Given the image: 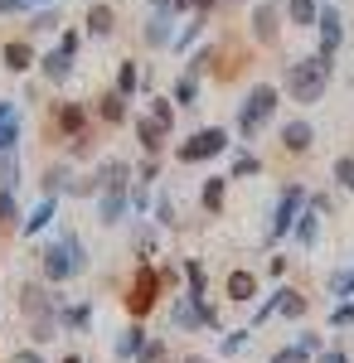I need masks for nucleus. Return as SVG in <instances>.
Listing matches in <instances>:
<instances>
[{
	"label": "nucleus",
	"instance_id": "obj_1",
	"mask_svg": "<svg viewBox=\"0 0 354 363\" xmlns=\"http://www.w3.org/2000/svg\"><path fill=\"white\" fill-rule=\"evenodd\" d=\"M330 87V58L326 54H311V58H296V63H286V97L301 102V107H311V102H321Z\"/></svg>",
	"mask_w": 354,
	"mask_h": 363
},
{
	"label": "nucleus",
	"instance_id": "obj_2",
	"mask_svg": "<svg viewBox=\"0 0 354 363\" xmlns=\"http://www.w3.org/2000/svg\"><path fill=\"white\" fill-rule=\"evenodd\" d=\"M277 102H281V97H277L272 83H257V87H252L243 102H238V121H233V126H238V140H257V136H262V126L272 121Z\"/></svg>",
	"mask_w": 354,
	"mask_h": 363
},
{
	"label": "nucleus",
	"instance_id": "obj_3",
	"mask_svg": "<svg viewBox=\"0 0 354 363\" xmlns=\"http://www.w3.org/2000/svg\"><path fill=\"white\" fill-rule=\"evenodd\" d=\"M156 301H161V272H156V262H136V277L127 286V315L146 320L156 310Z\"/></svg>",
	"mask_w": 354,
	"mask_h": 363
},
{
	"label": "nucleus",
	"instance_id": "obj_4",
	"mask_svg": "<svg viewBox=\"0 0 354 363\" xmlns=\"http://www.w3.org/2000/svg\"><path fill=\"white\" fill-rule=\"evenodd\" d=\"M228 131L223 126H204V131H194V136H185L180 145H175V155H180V165H204V160H214V155H223L228 150Z\"/></svg>",
	"mask_w": 354,
	"mask_h": 363
},
{
	"label": "nucleus",
	"instance_id": "obj_5",
	"mask_svg": "<svg viewBox=\"0 0 354 363\" xmlns=\"http://www.w3.org/2000/svg\"><path fill=\"white\" fill-rule=\"evenodd\" d=\"M301 208H306V184H286L281 199H277V208H272V223H267V242H281L291 233Z\"/></svg>",
	"mask_w": 354,
	"mask_h": 363
},
{
	"label": "nucleus",
	"instance_id": "obj_6",
	"mask_svg": "<svg viewBox=\"0 0 354 363\" xmlns=\"http://www.w3.org/2000/svg\"><path fill=\"white\" fill-rule=\"evenodd\" d=\"M170 320H175V330H218V310L209 306V296H204V301L180 296V301L170 306Z\"/></svg>",
	"mask_w": 354,
	"mask_h": 363
},
{
	"label": "nucleus",
	"instance_id": "obj_7",
	"mask_svg": "<svg viewBox=\"0 0 354 363\" xmlns=\"http://www.w3.org/2000/svg\"><path fill=\"white\" fill-rule=\"evenodd\" d=\"M39 277L49 281V286H63V281L73 277V262H68L63 242H49V247H39Z\"/></svg>",
	"mask_w": 354,
	"mask_h": 363
},
{
	"label": "nucleus",
	"instance_id": "obj_8",
	"mask_svg": "<svg viewBox=\"0 0 354 363\" xmlns=\"http://www.w3.org/2000/svg\"><path fill=\"white\" fill-rule=\"evenodd\" d=\"M316 29H321V54L335 58V54H340V44H345V25H340V10H335V5H321V15H316Z\"/></svg>",
	"mask_w": 354,
	"mask_h": 363
},
{
	"label": "nucleus",
	"instance_id": "obj_9",
	"mask_svg": "<svg viewBox=\"0 0 354 363\" xmlns=\"http://www.w3.org/2000/svg\"><path fill=\"white\" fill-rule=\"evenodd\" d=\"M92 179H97V189H132V165L122 155H107V160H97Z\"/></svg>",
	"mask_w": 354,
	"mask_h": 363
},
{
	"label": "nucleus",
	"instance_id": "obj_10",
	"mask_svg": "<svg viewBox=\"0 0 354 363\" xmlns=\"http://www.w3.org/2000/svg\"><path fill=\"white\" fill-rule=\"evenodd\" d=\"M311 145H316V126H311L306 116H291V121L281 126V150H286V155H306Z\"/></svg>",
	"mask_w": 354,
	"mask_h": 363
},
{
	"label": "nucleus",
	"instance_id": "obj_11",
	"mask_svg": "<svg viewBox=\"0 0 354 363\" xmlns=\"http://www.w3.org/2000/svg\"><path fill=\"white\" fill-rule=\"evenodd\" d=\"M127 213H132L127 189H102V194H97V223H102V228H117Z\"/></svg>",
	"mask_w": 354,
	"mask_h": 363
},
{
	"label": "nucleus",
	"instance_id": "obj_12",
	"mask_svg": "<svg viewBox=\"0 0 354 363\" xmlns=\"http://www.w3.org/2000/svg\"><path fill=\"white\" fill-rule=\"evenodd\" d=\"M54 126H58L63 140L82 136V131H87V107H78V102H58L54 107Z\"/></svg>",
	"mask_w": 354,
	"mask_h": 363
},
{
	"label": "nucleus",
	"instance_id": "obj_13",
	"mask_svg": "<svg viewBox=\"0 0 354 363\" xmlns=\"http://www.w3.org/2000/svg\"><path fill=\"white\" fill-rule=\"evenodd\" d=\"M0 63H5L10 73H29V68L39 63V54H34L29 39H10V44H0Z\"/></svg>",
	"mask_w": 354,
	"mask_h": 363
},
{
	"label": "nucleus",
	"instance_id": "obj_14",
	"mask_svg": "<svg viewBox=\"0 0 354 363\" xmlns=\"http://www.w3.org/2000/svg\"><path fill=\"white\" fill-rule=\"evenodd\" d=\"M39 73H44V78H49V83H68V78H73V54H68V49H49V54H39Z\"/></svg>",
	"mask_w": 354,
	"mask_h": 363
},
{
	"label": "nucleus",
	"instance_id": "obj_15",
	"mask_svg": "<svg viewBox=\"0 0 354 363\" xmlns=\"http://www.w3.org/2000/svg\"><path fill=\"white\" fill-rule=\"evenodd\" d=\"M132 257H136V262H156V257H161V228L156 223L132 228Z\"/></svg>",
	"mask_w": 354,
	"mask_h": 363
},
{
	"label": "nucleus",
	"instance_id": "obj_16",
	"mask_svg": "<svg viewBox=\"0 0 354 363\" xmlns=\"http://www.w3.org/2000/svg\"><path fill=\"white\" fill-rule=\"evenodd\" d=\"M146 339H151V335H146V325H141V320H136V325H127V330L117 335V344H112V363H132L141 354V344H146Z\"/></svg>",
	"mask_w": 354,
	"mask_h": 363
},
{
	"label": "nucleus",
	"instance_id": "obj_17",
	"mask_svg": "<svg viewBox=\"0 0 354 363\" xmlns=\"http://www.w3.org/2000/svg\"><path fill=\"white\" fill-rule=\"evenodd\" d=\"M87 325H92V306H87V301H78V306L63 301V306H58V335H82Z\"/></svg>",
	"mask_w": 354,
	"mask_h": 363
},
{
	"label": "nucleus",
	"instance_id": "obj_18",
	"mask_svg": "<svg viewBox=\"0 0 354 363\" xmlns=\"http://www.w3.org/2000/svg\"><path fill=\"white\" fill-rule=\"evenodd\" d=\"M54 208H58V199H54V194H44V199H39V203H34V208L25 213V218H20V233H25V238H39L44 228L54 223Z\"/></svg>",
	"mask_w": 354,
	"mask_h": 363
},
{
	"label": "nucleus",
	"instance_id": "obj_19",
	"mask_svg": "<svg viewBox=\"0 0 354 363\" xmlns=\"http://www.w3.org/2000/svg\"><path fill=\"white\" fill-rule=\"evenodd\" d=\"M252 39L257 44H272L277 39V0H257L252 5Z\"/></svg>",
	"mask_w": 354,
	"mask_h": 363
},
{
	"label": "nucleus",
	"instance_id": "obj_20",
	"mask_svg": "<svg viewBox=\"0 0 354 363\" xmlns=\"http://www.w3.org/2000/svg\"><path fill=\"white\" fill-rule=\"evenodd\" d=\"M223 291H228V301H233V306H247V301L257 296V277H252L247 267H233L228 281H223Z\"/></svg>",
	"mask_w": 354,
	"mask_h": 363
},
{
	"label": "nucleus",
	"instance_id": "obj_21",
	"mask_svg": "<svg viewBox=\"0 0 354 363\" xmlns=\"http://www.w3.org/2000/svg\"><path fill=\"white\" fill-rule=\"evenodd\" d=\"M223 194H228V174H209L204 189H199V208H204L209 218H218V213H223Z\"/></svg>",
	"mask_w": 354,
	"mask_h": 363
},
{
	"label": "nucleus",
	"instance_id": "obj_22",
	"mask_svg": "<svg viewBox=\"0 0 354 363\" xmlns=\"http://www.w3.org/2000/svg\"><path fill=\"white\" fill-rule=\"evenodd\" d=\"M291 238H296L301 247H316V242H321V213H316L311 203H306V208L296 213V223H291Z\"/></svg>",
	"mask_w": 354,
	"mask_h": 363
},
{
	"label": "nucleus",
	"instance_id": "obj_23",
	"mask_svg": "<svg viewBox=\"0 0 354 363\" xmlns=\"http://www.w3.org/2000/svg\"><path fill=\"white\" fill-rule=\"evenodd\" d=\"M141 39H146L151 49H170V39H175V20H170V15H151L146 29H141Z\"/></svg>",
	"mask_w": 354,
	"mask_h": 363
},
{
	"label": "nucleus",
	"instance_id": "obj_24",
	"mask_svg": "<svg viewBox=\"0 0 354 363\" xmlns=\"http://www.w3.org/2000/svg\"><path fill=\"white\" fill-rule=\"evenodd\" d=\"M112 29H117V10L102 5V0H97V5H87V34H92V39H107Z\"/></svg>",
	"mask_w": 354,
	"mask_h": 363
},
{
	"label": "nucleus",
	"instance_id": "obj_25",
	"mask_svg": "<svg viewBox=\"0 0 354 363\" xmlns=\"http://www.w3.org/2000/svg\"><path fill=\"white\" fill-rule=\"evenodd\" d=\"M151 218H156V228H180V218H175V199H170V189H156V199H151V208H146Z\"/></svg>",
	"mask_w": 354,
	"mask_h": 363
},
{
	"label": "nucleus",
	"instance_id": "obj_26",
	"mask_svg": "<svg viewBox=\"0 0 354 363\" xmlns=\"http://www.w3.org/2000/svg\"><path fill=\"white\" fill-rule=\"evenodd\" d=\"M170 102H175V107H199V73H180Z\"/></svg>",
	"mask_w": 354,
	"mask_h": 363
},
{
	"label": "nucleus",
	"instance_id": "obj_27",
	"mask_svg": "<svg viewBox=\"0 0 354 363\" xmlns=\"http://www.w3.org/2000/svg\"><path fill=\"white\" fill-rule=\"evenodd\" d=\"M58 242H63V252H68V262H73V277H82V272L92 267V257H87V242H82L78 233H63Z\"/></svg>",
	"mask_w": 354,
	"mask_h": 363
},
{
	"label": "nucleus",
	"instance_id": "obj_28",
	"mask_svg": "<svg viewBox=\"0 0 354 363\" xmlns=\"http://www.w3.org/2000/svg\"><path fill=\"white\" fill-rule=\"evenodd\" d=\"M185 296H194V301H204L209 296V272H204V262H185Z\"/></svg>",
	"mask_w": 354,
	"mask_h": 363
},
{
	"label": "nucleus",
	"instance_id": "obj_29",
	"mask_svg": "<svg viewBox=\"0 0 354 363\" xmlns=\"http://www.w3.org/2000/svg\"><path fill=\"white\" fill-rule=\"evenodd\" d=\"M306 310H311V301L301 296L296 286H281V306H277V315H281V320H306Z\"/></svg>",
	"mask_w": 354,
	"mask_h": 363
},
{
	"label": "nucleus",
	"instance_id": "obj_30",
	"mask_svg": "<svg viewBox=\"0 0 354 363\" xmlns=\"http://www.w3.org/2000/svg\"><path fill=\"white\" fill-rule=\"evenodd\" d=\"M117 92H122L127 102L141 92V68L132 63V58H122V63H117Z\"/></svg>",
	"mask_w": 354,
	"mask_h": 363
},
{
	"label": "nucleus",
	"instance_id": "obj_31",
	"mask_svg": "<svg viewBox=\"0 0 354 363\" xmlns=\"http://www.w3.org/2000/svg\"><path fill=\"white\" fill-rule=\"evenodd\" d=\"M136 140H141V150H146V155H161L165 131L156 126V121H151V116H141V121H136Z\"/></svg>",
	"mask_w": 354,
	"mask_h": 363
},
{
	"label": "nucleus",
	"instance_id": "obj_32",
	"mask_svg": "<svg viewBox=\"0 0 354 363\" xmlns=\"http://www.w3.org/2000/svg\"><path fill=\"white\" fill-rule=\"evenodd\" d=\"M286 15H291V25H296V29H316L321 5H316V0H286Z\"/></svg>",
	"mask_w": 354,
	"mask_h": 363
},
{
	"label": "nucleus",
	"instance_id": "obj_33",
	"mask_svg": "<svg viewBox=\"0 0 354 363\" xmlns=\"http://www.w3.org/2000/svg\"><path fill=\"white\" fill-rule=\"evenodd\" d=\"M68 179H73V169H68V160H63V165H49V169H44V179H39V189L58 199L63 189H68Z\"/></svg>",
	"mask_w": 354,
	"mask_h": 363
},
{
	"label": "nucleus",
	"instance_id": "obj_34",
	"mask_svg": "<svg viewBox=\"0 0 354 363\" xmlns=\"http://www.w3.org/2000/svg\"><path fill=\"white\" fill-rule=\"evenodd\" d=\"M252 174H262V160H257L252 150H233V165H228V179H252Z\"/></svg>",
	"mask_w": 354,
	"mask_h": 363
},
{
	"label": "nucleus",
	"instance_id": "obj_35",
	"mask_svg": "<svg viewBox=\"0 0 354 363\" xmlns=\"http://www.w3.org/2000/svg\"><path fill=\"white\" fill-rule=\"evenodd\" d=\"M97 112H102V121H112V126H122V121H127V97H122V92H117V87H112L107 97H102V107H97Z\"/></svg>",
	"mask_w": 354,
	"mask_h": 363
},
{
	"label": "nucleus",
	"instance_id": "obj_36",
	"mask_svg": "<svg viewBox=\"0 0 354 363\" xmlns=\"http://www.w3.org/2000/svg\"><path fill=\"white\" fill-rule=\"evenodd\" d=\"M151 121H156V126H161L165 136H170V131H175V102H170V97H151Z\"/></svg>",
	"mask_w": 354,
	"mask_h": 363
},
{
	"label": "nucleus",
	"instance_id": "obj_37",
	"mask_svg": "<svg viewBox=\"0 0 354 363\" xmlns=\"http://www.w3.org/2000/svg\"><path fill=\"white\" fill-rule=\"evenodd\" d=\"M0 189H20V155L15 150L0 155Z\"/></svg>",
	"mask_w": 354,
	"mask_h": 363
},
{
	"label": "nucleus",
	"instance_id": "obj_38",
	"mask_svg": "<svg viewBox=\"0 0 354 363\" xmlns=\"http://www.w3.org/2000/svg\"><path fill=\"white\" fill-rule=\"evenodd\" d=\"M204 20H209V15H194V25H185L175 39H170V49H180V54H185V49H194V39L204 34Z\"/></svg>",
	"mask_w": 354,
	"mask_h": 363
},
{
	"label": "nucleus",
	"instance_id": "obj_39",
	"mask_svg": "<svg viewBox=\"0 0 354 363\" xmlns=\"http://www.w3.org/2000/svg\"><path fill=\"white\" fill-rule=\"evenodd\" d=\"M54 29H58V10L54 5H44V10L29 15V34H54Z\"/></svg>",
	"mask_w": 354,
	"mask_h": 363
},
{
	"label": "nucleus",
	"instance_id": "obj_40",
	"mask_svg": "<svg viewBox=\"0 0 354 363\" xmlns=\"http://www.w3.org/2000/svg\"><path fill=\"white\" fill-rule=\"evenodd\" d=\"M326 291H330V296H340V301H345V296H354V272H350V267H340V272H330Z\"/></svg>",
	"mask_w": 354,
	"mask_h": 363
},
{
	"label": "nucleus",
	"instance_id": "obj_41",
	"mask_svg": "<svg viewBox=\"0 0 354 363\" xmlns=\"http://www.w3.org/2000/svg\"><path fill=\"white\" fill-rule=\"evenodd\" d=\"M0 228H20V203H15V189H0Z\"/></svg>",
	"mask_w": 354,
	"mask_h": 363
},
{
	"label": "nucleus",
	"instance_id": "obj_42",
	"mask_svg": "<svg viewBox=\"0 0 354 363\" xmlns=\"http://www.w3.org/2000/svg\"><path fill=\"white\" fill-rule=\"evenodd\" d=\"M247 339H252V330H228V335L218 339V354H228V359H233V354H243Z\"/></svg>",
	"mask_w": 354,
	"mask_h": 363
},
{
	"label": "nucleus",
	"instance_id": "obj_43",
	"mask_svg": "<svg viewBox=\"0 0 354 363\" xmlns=\"http://www.w3.org/2000/svg\"><path fill=\"white\" fill-rule=\"evenodd\" d=\"M5 150H20V116L0 121V155H5Z\"/></svg>",
	"mask_w": 354,
	"mask_h": 363
},
{
	"label": "nucleus",
	"instance_id": "obj_44",
	"mask_svg": "<svg viewBox=\"0 0 354 363\" xmlns=\"http://www.w3.org/2000/svg\"><path fill=\"white\" fill-rule=\"evenodd\" d=\"M165 354H170V349H165V339H146V344H141V354L132 363H165Z\"/></svg>",
	"mask_w": 354,
	"mask_h": 363
},
{
	"label": "nucleus",
	"instance_id": "obj_45",
	"mask_svg": "<svg viewBox=\"0 0 354 363\" xmlns=\"http://www.w3.org/2000/svg\"><path fill=\"white\" fill-rule=\"evenodd\" d=\"M335 184L354 194V155H340V160H335Z\"/></svg>",
	"mask_w": 354,
	"mask_h": 363
},
{
	"label": "nucleus",
	"instance_id": "obj_46",
	"mask_svg": "<svg viewBox=\"0 0 354 363\" xmlns=\"http://www.w3.org/2000/svg\"><path fill=\"white\" fill-rule=\"evenodd\" d=\"M161 179V155H146L136 165V184H156Z\"/></svg>",
	"mask_w": 354,
	"mask_h": 363
},
{
	"label": "nucleus",
	"instance_id": "obj_47",
	"mask_svg": "<svg viewBox=\"0 0 354 363\" xmlns=\"http://www.w3.org/2000/svg\"><path fill=\"white\" fill-rule=\"evenodd\" d=\"M277 306H281V286H277L272 296H267V301H262V306L252 310V325H267V320H272V315H277Z\"/></svg>",
	"mask_w": 354,
	"mask_h": 363
},
{
	"label": "nucleus",
	"instance_id": "obj_48",
	"mask_svg": "<svg viewBox=\"0 0 354 363\" xmlns=\"http://www.w3.org/2000/svg\"><path fill=\"white\" fill-rule=\"evenodd\" d=\"M330 325H335V330H350L354 325V301H340V306L330 310Z\"/></svg>",
	"mask_w": 354,
	"mask_h": 363
},
{
	"label": "nucleus",
	"instance_id": "obj_49",
	"mask_svg": "<svg viewBox=\"0 0 354 363\" xmlns=\"http://www.w3.org/2000/svg\"><path fill=\"white\" fill-rule=\"evenodd\" d=\"M272 363H311V354L301 349V344H286V349H277Z\"/></svg>",
	"mask_w": 354,
	"mask_h": 363
},
{
	"label": "nucleus",
	"instance_id": "obj_50",
	"mask_svg": "<svg viewBox=\"0 0 354 363\" xmlns=\"http://www.w3.org/2000/svg\"><path fill=\"white\" fill-rule=\"evenodd\" d=\"M209 63H214V44H199V49L190 54V73H204Z\"/></svg>",
	"mask_w": 354,
	"mask_h": 363
},
{
	"label": "nucleus",
	"instance_id": "obj_51",
	"mask_svg": "<svg viewBox=\"0 0 354 363\" xmlns=\"http://www.w3.org/2000/svg\"><path fill=\"white\" fill-rule=\"evenodd\" d=\"M151 15H170V20H180V15H185V0H151Z\"/></svg>",
	"mask_w": 354,
	"mask_h": 363
},
{
	"label": "nucleus",
	"instance_id": "obj_52",
	"mask_svg": "<svg viewBox=\"0 0 354 363\" xmlns=\"http://www.w3.org/2000/svg\"><path fill=\"white\" fill-rule=\"evenodd\" d=\"M127 199H132V213H146V208H151V184H136Z\"/></svg>",
	"mask_w": 354,
	"mask_h": 363
},
{
	"label": "nucleus",
	"instance_id": "obj_53",
	"mask_svg": "<svg viewBox=\"0 0 354 363\" xmlns=\"http://www.w3.org/2000/svg\"><path fill=\"white\" fill-rule=\"evenodd\" d=\"M5 363H44V349H39V344H29V349H15V354H10Z\"/></svg>",
	"mask_w": 354,
	"mask_h": 363
},
{
	"label": "nucleus",
	"instance_id": "obj_54",
	"mask_svg": "<svg viewBox=\"0 0 354 363\" xmlns=\"http://www.w3.org/2000/svg\"><path fill=\"white\" fill-rule=\"evenodd\" d=\"M296 344L306 349V354H311V359H316V354L326 349V344H321V335H311V330H306V335H296Z\"/></svg>",
	"mask_w": 354,
	"mask_h": 363
},
{
	"label": "nucleus",
	"instance_id": "obj_55",
	"mask_svg": "<svg viewBox=\"0 0 354 363\" xmlns=\"http://www.w3.org/2000/svg\"><path fill=\"white\" fill-rule=\"evenodd\" d=\"M78 44H82V34H78V29H63V39H58V49H68V54H78Z\"/></svg>",
	"mask_w": 354,
	"mask_h": 363
},
{
	"label": "nucleus",
	"instance_id": "obj_56",
	"mask_svg": "<svg viewBox=\"0 0 354 363\" xmlns=\"http://www.w3.org/2000/svg\"><path fill=\"white\" fill-rule=\"evenodd\" d=\"M316 363H350V354H345V349H321Z\"/></svg>",
	"mask_w": 354,
	"mask_h": 363
},
{
	"label": "nucleus",
	"instance_id": "obj_57",
	"mask_svg": "<svg viewBox=\"0 0 354 363\" xmlns=\"http://www.w3.org/2000/svg\"><path fill=\"white\" fill-rule=\"evenodd\" d=\"M25 10H29L25 0H0V15H25Z\"/></svg>",
	"mask_w": 354,
	"mask_h": 363
},
{
	"label": "nucleus",
	"instance_id": "obj_58",
	"mask_svg": "<svg viewBox=\"0 0 354 363\" xmlns=\"http://www.w3.org/2000/svg\"><path fill=\"white\" fill-rule=\"evenodd\" d=\"M185 5H194V15H209V10H214L218 0H185Z\"/></svg>",
	"mask_w": 354,
	"mask_h": 363
},
{
	"label": "nucleus",
	"instance_id": "obj_59",
	"mask_svg": "<svg viewBox=\"0 0 354 363\" xmlns=\"http://www.w3.org/2000/svg\"><path fill=\"white\" fill-rule=\"evenodd\" d=\"M10 116H15V107H10V102L0 97V121H10Z\"/></svg>",
	"mask_w": 354,
	"mask_h": 363
},
{
	"label": "nucleus",
	"instance_id": "obj_60",
	"mask_svg": "<svg viewBox=\"0 0 354 363\" xmlns=\"http://www.w3.org/2000/svg\"><path fill=\"white\" fill-rule=\"evenodd\" d=\"M180 363H209V359H204V354H185Z\"/></svg>",
	"mask_w": 354,
	"mask_h": 363
},
{
	"label": "nucleus",
	"instance_id": "obj_61",
	"mask_svg": "<svg viewBox=\"0 0 354 363\" xmlns=\"http://www.w3.org/2000/svg\"><path fill=\"white\" fill-rule=\"evenodd\" d=\"M63 363H87V359H82V354H68V359H63Z\"/></svg>",
	"mask_w": 354,
	"mask_h": 363
},
{
	"label": "nucleus",
	"instance_id": "obj_62",
	"mask_svg": "<svg viewBox=\"0 0 354 363\" xmlns=\"http://www.w3.org/2000/svg\"><path fill=\"white\" fill-rule=\"evenodd\" d=\"M350 363H354V359H350Z\"/></svg>",
	"mask_w": 354,
	"mask_h": 363
}]
</instances>
